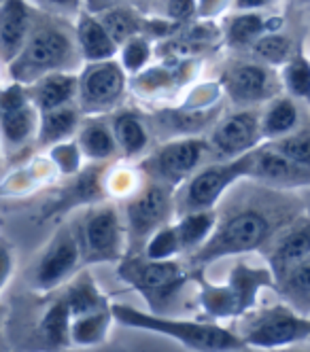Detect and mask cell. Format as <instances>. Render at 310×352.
<instances>
[{
	"label": "cell",
	"instance_id": "ee69618b",
	"mask_svg": "<svg viewBox=\"0 0 310 352\" xmlns=\"http://www.w3.org/2000/svg\"><path fill=\"white\" fill-rule=\"evenodd\" d=\"M272 0H234V7L238 11H257L266 5H270Z\"/></svg>",
	"mask_w": 310,
	"mask_h": 352
},
{
	"label": "cell",
	"instance_id": "2e32d148",
	"mask_svg": "<svg viewBox=\"0 0 310 352\" xmlns=\"http://www.w3.org/2000/svg\"><path fill=\"white\" fill-rule=\"evenodd\" d=\"M70 310V348L92 350L109 340L111 327L115 322L113 304L109 297H94L68 304Z\"/></svg>",
	"mask_w": 310,
	"mask_h": 352
},
{
	"label": "cell",
	"instance_id": "7dc6e473",
	"mask_svg": "<svg viewBox=\"0 0 310 352\" xmlns=\"http://www.w3.org/2000/svg\"><path fill=\"white\" fill-rule=\"evenodd\" d=\"M231 352H251V348H242V350H231Z\"/></svg>",
	"mask_w": 310,
	"mask_h": 352
},
{
	"label": "cell",
	"instance_id": "f35d334b",
	"mask_svg": "<svg viewBox=\"0 0 310 352\" xmlns=\"http://www.w3.org/2000/svg\"><path fill=\"white\" fill-rule=\"evenodd\" d=\"M28 3L41 13H49L64 19L76 17L85 9V0H28Z\"/></svg>",
	"mask_w": 310,
	"mask_h": 352
},
{
	"label": "cell",
	"instance_id": "f6af8a7d",
	"mask_svg": "<svg viewBox=\"0 0 310 352\" xmlns=\"http://www.w3.org/2000/svg\"><path fill=\"white\" fill-rule=\"evenodd\" d=\"M276 352H310V342H304V344H296V346L282 348V350H276Z\"/></svg>",
	"mask_w": 310,
	"mask_h": 352
},
{
	"label": "cell",
	"instance_id": "83f0119b",
	"mask_svg": "<svg viewBox=\"0 0 310 352\" xmlns=\"http://www.w3.org/2000/svg\"><path fill=\"white\" fill-rule=\"evenodd\" d=\"M274 291L296 312L310 316V257L278 274L274 278Z\"/></svg>",
	"mask_w": 310,
	"mask_h": 352
},
{
	"label": "cell",
	"instance_id": "7c38bea8",
	"mask_svg": "<svg viewBox=\"0 0 310 352\" xmlns=\"http://www.w3.org/2000/svg\"><path fill=\"white\" fill-rule=\"evenodd\" d=\"M127 89V72L119 60L90 62L79 70V94L76 107L83 117L111 115L123 102Z\"/></svg>",
	"mask_w": 310,
	"mask_h": 352
},
{
	"label": "cell",
	"instance_id": "ffe728a7",
	"mask_svg": "<svg viewBox=\"0 0 310 352\" xmlns=\"http://www.w3.org/2000/svg\"><path fill=\"white\" fill-rule=\"evenodd\" d=\"M107 195L105 191V170H98L96 166H90L74 174L72 183L51 202V206L45 208V217H64L74 208L92 206L102 202Z\"/></svg>",
	"mask_w": 310,
	"mask_h": 352
},
{
	"label": "cell",
	"instance_id": "30bf717a",
	"mask_svg": "<svg viewBox=\"0 0 310 352\" xmlns=\"http://www.w3.org/2000/svg\"><path fill=\"white\" fill-rule=\"evenodd\" d=\"M85 267L74 221H62L32 267L30 285L37 293L49 295L66 287Z\"/></svg>",
	"mask_w": 310,
	"mask_h": 352
},
{
	"label": "cell",
	"instance_id": "7a4b0ae2",
	"mask_svg": "<svg viewBox=\"0 0 310 352\" xmlns=\"http://www.w3.org/2000/svg\"><path fill=\"white\" fill-rule=\"evenodd\" d=\"M7 68L11 79L21 85L49 72H76L83 68V58L74 41V26L64 17L37 11L28 41Z\"/></svg>",
	"mask_w": 310,
	"mask_h": 352
},
{
	"label": "cell",
	"instance_id": "7bdbcfd3",
	"mask_svg": "<svg viewBox=\"0 0 310 352\" xmlns=\"http://www.w3.org/2000/svg\"><path fill=\"white\" fill-rule=\"evenodd\" d=\"M134 0H85V9L92 13H100L109 7H117V5H132Z\"/></svg>",
	"mask_w": 310,
	"mask_h": 352
},
{
	"label": "cell",
	"instance_id": "d590c367",
	"mask_svg": "<svg viewBox=\"0 0 310 352\" xmlns=\"http://www.w3.org/2000/svg\"><path fill=\"white\" fill-rule=\"evenodd\" d=\"M141 255L155 259V261H172V259H178L180 255H183V246H180V238L176 234L174 221L164 225V228H160L147 240Z\"/></svg>",
	"mask_w": 310,
	"mask_h": 352
},
{
	"label": "cell",
	"instance_id": "cb8c5ba5",
	"mask_svg": "<svg viewBox=\"0 0 310 352\" xmlns=\"http://www.w3.org/2000/svg\"><path fill=\"white\" fill-rule=\"evenodd\" d=\"M74 140L79 144L83 157L92 164H105L119 153L111 121H105V115L83 117Z\"/></svg>",
	"mask_w": 310,
	"mask_h": 352
},
{
	"label": "cell",
	"instance_id": "8992f818",
	"mask_svg": "<svg viewBox=\"0 0 310 352\" xmlns=\"http://www.w3.org/2000/svg\"><path fill=\"white\" fill-rule=\"evenodd\" d=\"M117 276L147 301L155 314H168V308L189 283V272L176 259L155 261L145 255H125L117 263Z\"/></svg>",
	"mask_w": 310,
	"mask_h": 352
},
{
	"label": "cell",
	"instance_id": "9c48e42d",
	"mask_svg": "<svg viewBox=\"0 0 310 352\" xmlns=\"http://www.w3.org/2000/svg\"><path fill=\"white\" fill-rule=\"evenodd\" d=\"M123 219L127 232V255H141L147 240L176 219L174 189L145 181L132 197L125 199Z\"/></svg>",
	"mask_w": 310,
	"mask_h": 352
},
{
	"label": "cell",
	"instance_id": "4316f807",
	"mask_svg": "<svg viewBox=\"0 0 310 352\" xmlns=\"http://www.w3.org/2000/svg\"><path fill=\"white\" fill-rule=\"evenodd\" d=\"M81 121H83V113L76 104H66V107H60L54 111L41 113L37 144L51 148L60 142L74 138L76 132H79Z\"/></svg>",
	"mask_w": 310,
	"mask_h": 352
},
{
	"label": "cell",
	"instance_id": "ac0fdd59",
	"mask_svg": "<svg viewBox=\"0 0 310 352\" xmlns=\"http://www.w3.org/2000/svg\"><path fill=\"white\" fill-rule=\"evenodd\" d=\"M274 278L287 267L310 257V214L304 212L285 225L262 250Z\"/></svg>",
	"mask_w": 310,
	"mask_h": 352
},
{
	"label": "cell",
	"instance_id": "b9f144b4",
	"mask_svg": "<svg viewBox=\"0 0 310 352\" xmlns=\"http://www.w3.org/2000/svg\"><path fill=\"white\" fill-rule=\"evenodd\" d=\"M227 3L229 0H198V17L200 19H213L219 13H223Z\"/></svg>",
	"mask_w": 310,
	"mask_h": 352
},
{
	"label": "cell",
	"instance_id": "60d3db41",
	"mask_svg": "<svg viewBox=\"0 0 310 352\" xmlns=\"http://www.w3.org/2000/svg\"><path fill=\"white\" fill-rule=\"evenodd\" d=\"M13 267H15L13 250L5 240H0V293H3V289L9 285L11 276H13Z\"/></svg>",
	"mask_w": 310,
	"mask_h": 352
},
{
	"label": "cell",
	"instance_id": "484cf974",
	"mask_svg": "<svg viewBox=\"0 0 310 352\" xmlns=\"http://www.w3.org/2000/svg\"><path fill=\"white\" fill-rule=\"evenodd\" d=\"M37 338L45 352H62L70 348V310L62 293L41 314Z\"/></svg>",
	"mask_w": 310,
	"mask_h": 352
},
{
	"label": "cell",
	"instance_id": "8d00e7d4",
	"mask_svg": "<svg viewBox=\"0 0 310 352\" xmlns=\"http://www.w3.org/2000/svg\"><path fill=\"white\" fill-rule=\"evenodd\" d=\"M151 58H153V43L143 34L127 38L119 47V64L127 74H134V77L149 66Z\"/></svg>",
	"mask_w": 310,
	"mask_h": 352
},
{
	"label": "cell",
	"instance_id": "4fadbf2b",
	"mask_svg": "<svg viewBox=\"0 0 310 352\" xmlns=\"http://www.w3.org/2000/svg\"><path fill=\"white\" fill-rule=\"evenodd\" d=\"M211 155L215 162L242 157L264 144L262 134V111L238 109L236 113L221 117L206 136Z\"/></svg>",
	"mask_w": 310,
	"mask_h": 352
},
{
	"label": "cell",
	"instance_id": "f546056e",
	"mask_svg": "<svg viewBox=\"0 0 310 352\" xmlns=\"http://www.w3.org/2000/svg\"><path fill=\"white\" fill-rule=\"evenodd\" d=\"M280 21H270L257 11H240L229 17L225 28V41L229 47H249L266 32H276Z\"/></svg>",
	"mask_w": 310,
	"mask_h": 352
},
{
	"label": "cell",
	"instance_id": "5bb4252c",
	"mask_svg": "<svg viewBox=\"0 0 310 352\" xmlns=\"http://www.w3.org/2000/svg\"><path fill=\"white\" fill-rule=\"evenodd\" d=\"M221 89L238 109H257L278 96L280 77L264 62L240 60L225 68L221 74Z\"/></svg>",
	"mask_w": 310,
	"mask_h": 352
},
{
	"label": "cell",
	"instance_id": "603a6c76",
	"mask_svg": "<svg viewBox=\"0 0 310 352\" xmlns=\"http://www.w3.org/2000/svg\"><path fill=\"white\" fill-rule=\"evenodd\" d=\"M111 130L117 140L119 153L127 160L145 157L151 144V130L143 115L130 109H119L111 113Z\"/></svg>",
	"mask_w": 310,
	"mask_h": 352
},
{
	"label": "cell",
	"instance_id": "44dd1931",
	"mask_svg": "<svg viewBox=\"0 0 310 352\" xmlns=\"http://www.w3.org/2000/svg\"><path fill=\"white\" fill-rule=\"evenodd\" d=\"M74 41L85 64L113 60L119 54V45L109 34L100 17L87 9H83L74 17Z\"/></svg>",
	"mask_w": 310,
	"mask_h": 352
},
{
	"label": "cell",
	"instance_id": "1f68e13d",
	"mask_svg": "<svg viewBox=\"0 0 310 352\" xmlns=\"http://www.w3.org/2000/svg\"><path fill=\"white\" fill-rule=\"evenodd\" d=\"M145 174L136 166H123L115 164L105 170V191L107 195H113L117 199H127L132 197L143 185H145Z\"/></svg>",
	"mask_w": 310,
	"mask_h": 352
},
{
	"label": "cell",
	"instance_id": "e0dca14e",
	"mask_svg": "<svg viewBox=\"0 0 310 352\" xmlns=\"http://www.w3.org/2000/svg\"><path fill=\"white\" fill-rule=\"evenodd\" d=\"M249 179L262 185L285 189V191H304L310 189V170L282 157L270 144H262L253 151V164Z\"/></svg>",
	"mask_w": 310,
	"mask_h": 352
},
{
	"label": "cell",
	"instance_id": "8fae6325",
	"mask_svg": "<svg viewBox=\"0 0 310 352\" xmlns=\"http://www.w3.org/2000/svg\"><path fill=\"white\" fill-rule=\"evenodd\" d=\"M209 155V142L202 136L170 138L141 157L138 168L143 170L147 181L172 187L176 191L196 170L202 168Z\"/></svg>",
	"mask_w": 310,
	"mask_h": 352
},
{
	"label": "cell",
	"instance_id": "6da1fadb",
	"mask_svg": "<svg viewBox=\"0 0 310 352\" xmlns=\"http://www.w3.org/2000/svg\"><path fill=\"white\" fill-rule=\"evenodd\" d=\"M251 183L253 187L238 197V202L219 214L209 242L189 257L194 274H200L219 259L264 250L285 225L306 212L302 191L274 189L257 181Z\"/></svg>",
	"mask_w": 310,
	"mask_h": 352
},
{
	"label": "cell",
	"instance_id": "5b68a950",
	"mask_svg": "<svg viewBox=\"0 0 310 352\" xmlns=\"http://www.w3.org/2000/svg\"><path fill=\"white\" fill-rule=\"evenodd\" d=\"M238 320L234 331L251 350L272 352L310 342V316L296 312L282 299L272 306L253 308Z\"/></svg>",
	"mask_w": 310,
	"mask_h": 352
},
{
	"label": "cell",
	"instance_id": "ba28073f",
	"mask_svg": "<svg viewBox=\"0 0 310 352\" xmlns=\"http://www.w3.org/2000/svg\"><path fill=\"white\" fill-rule=\"evenodd\" d=\"M79 236L83 263H119L127 255V232L123 210L115 204L98 202L87 206L85 212L74 221Z\"/></svg>",
	"mask_w": 310,
	"mask_h": 352
},
{
	"label": "cell",
	"instance_id": "9a60e30c",
	"mask_svg": "<svg viewBox=\"0 0 310 352\" xmlns=\"http://www.w3.org/2000/svg\"><path fill=\"white\" fill-rule=\"evenodd\" d=\"M41 113L30 100L25 85L11 83L0 89V142L9 151L23 148L37 140Z\"/></svg>",
	"mask_w": 310,
	"mask_h": 352
},
{
	"label": "cell",
	"instance_id": "4dcf8cb0",
	"mask_svg": "<svg viewBox=\"0 0 310 352\" xmlns=\"http://www.w3.org/2000/svg\"><path fill=\"white\" fill-rule=\"evenodd\" d=\"M100 17V21L105 23V28L109 30V34L115 38V43L121 47L127 38H132L136 34L145 36V23L147 17H143L138 13V9H134L132 5H117V7H109L105 11L96 13Z\"/></svg>",
	"mask_w": 310,
	"mask_h": 352
},
{
	"label": "cell",
	"instance_id": "c3c4849f",
	"mask_svg": "<svg viewBox=\"0 0 310 352\" xmlns=\"http://www.w3.org/2000/svg\"><path fill=\"white\" fill-rule=\"evenodd\" d=\"M0 320H3V308H0Z\"/></svg>",
	"mask_w": 310,
	"mask_h": 352
},
{
	"label": "cell",
	"instance_id": "d4e9b609",
	"mask_svg": "<svg viewBox=\"0 0 310 352\" xmlns=\"http://www.w3.org/2000/svg\"><path fill=\"white\" fill-rule=\"evenodd\" d=\"M302 102H298L291 96H276L262 109V134L264 142L278 140L282 136H289L304 123Z\"/></svg>",
	"mask_w": 310,
	"mask_h": 352
},
{
	"label": "cell",
	"instance_id": "836d02e7",
	"mask_svg": "<svg viewBox=\"0 0 310 352\" xmlns=\"http://www.w3.org/2000/svg\"><path fill=\"white\" fill-rule=\"evenodd\" d=\"M266 144H270L274 151H278L282 157H287L293 164L310 170V117L289 136H282V138L266 142Z\"/></svg>",
	"mask_w": 310,
	"mask_h": 352
},
{
	"label": "cell",
	"instance_id": "3957f363",
	"mask_svg": "<svg viewBox=\"0 0 310 352\" xmlns=\"http://www.w3.org/2000/svg\"><path fill=\"white\" fill-rule=\"evenodd\" d=\"M113 316L115 322H119L121 327L166 336L192 352H231L247 348L231 327L209 318L194 320L170 314L143 312L127 304H113Z\"/></svg>",
	"mask_w": 310,
	"mask_h": 352
},
{
	"label": "cell",
	"instance_id": "7402d4cb",
	"mask_svg": "<svg viewBox=\"0 0 310 352\" xmlns=\"http://www.w3.org/2000/svg\"><path fill=\"white\" fill-rule=\"evenodd\" d=\"M39 113L54 111L66 104H76L79 94V72H49L45 77L25 85Z\"/></svg>",
	"mask_w": 310,
	"mask_h": 352
},
{
	"label": "cell",
	"instance_id": "d6986e66",
	"mask_svg": "<svg viewBox=\"0 0 310 352\" xmlns=\"http://www.w3.org/2000/svg\"><path fill=\"white\" fill-rule=\"evenodd\" d=\"M37 9L28 0L0 3V64L9 66L23 49L34 23Z\"/></svg>",
	"mask_w": 310,
	"mask_h": 352
},
{
	"label": "cell",
	"instance_id": "ab89813d",
	"mask_svg": "<svg viewBox=\"0 0 310 352\" xmlns=\"http://www.w3.org/2000/svg\"><path fill=\"white\" fill-rule=\"evenodd\" d=\"M166 17L174 23H185L192 17H198V0H168Z\"/></svg>",
	"mask_w": 310,
	"mask_h": 352
},
{
	"label": "cell",
	"instance_id": "bcb514c9",
	"mask_svg": "<svg viewBox=\"0 0 310 352\" xmlns=\"http://www.w3.org/2000/svg\"><path fill=\"white\" fill-rule=\"evenodd\" d=\"M302 193H304V197H306V199H310V189H304Z\"/></svg>",
	"mask_w": 310,
	"mask_h": 352
},
{
	"label": "cell",
	"instance_id": "277c9868",
	"mask_svg": "<svg viewBox=\"0 0 310 352\" xmlns=\"http://www.w3.org/2000/svg\"><path fill=\"white\" fill-rule=\"evenodd\" d=\"M264 289H274V274L268 263L251 265L247 261H238L221 285L198 278V304L209 320H238L257 308Z\"/></svg>",
	"mask_w": 310,
	"mask_h": 352
},
{
	"label": "cell",
	"instance_id": "d6a6232c",
	"mask_svg": "<svg viewBox=\"0 0 310 352\" xmlns=\"http://www.w3.org/2000/svg\"><path fill=\"white\" fill-rule=\"evenodd\" d=\"M280 83L285 87L287 96L310 107V62L304 56H293L282 66Z\"/></svg>",
	"mask_w": 310,
	"mask_h": 352
},
{
	"label": "cell",
	"instance_id": "74e56055",
	"mask_svg": "<svg viewBox=\"0 0 310 352\" xmlns=\"http://www.w3.org/2000/svg\"><path fill=\"white\" fill-rule=\"evenodd\" d=\"M49 160L51 164L56 166L58 172L62 174H68V176H74V174H79L83 168V153H81V148L79 144H76V140H66V142H60L56 146H51V153H49Z\"/></svg>",
	"mask_w": 310,
	"mask_h": 352
},
{
	"label": "cell",
	"instance_id": "52a82bcc",
	"mask_svg": "<svg viewBox=\"0 0 310 352\" xmlns=\"http://www.w3.org/2000/svg\"><path fill=\"white\" fill-rule=\"evenodd\" d=\"M253 151L236 160L213 162L196 170L189 179L174 191L176 214L194 210H215L221 199L238 183L249 179Z\"/></svg>",
	"mask_w": 310,
	"mask_h": 352
},
{
	"label": "cell",
	"instance_id": "f1b7e54d",
	"mask_svg": "<svg viewBox=\"0 0 310 352\" xmlns=\"http://www.w3.org/2000/svg\"><path fill=\"white\" fill-rule=\"evenodd\" d=\"M219 212L215 210H194V212H183L176 214L174 228L180 238V246H183V255L192 257L194 253L209 242L217 228Z\"/></svg>",
	"mask_w": 310,
	"mask_h": 352
},
{
	"label": "cell",
	"instance_id": "e575fe53",
	"mask_svg": "<svg viewBox=\"0 0 310 352\" xmlns=\"http://www.w3.org/2000/svg\"><path fill=\"white\" fill-rule=\"evenodd\" d=\"M255 58L268 64V66H285L293 58V43L285 34L278 32H266L264 36L257 38L253 45Z\"/></svg>",
	"mask_w": 310,
	"mask_h": 352
}]
</instances>
